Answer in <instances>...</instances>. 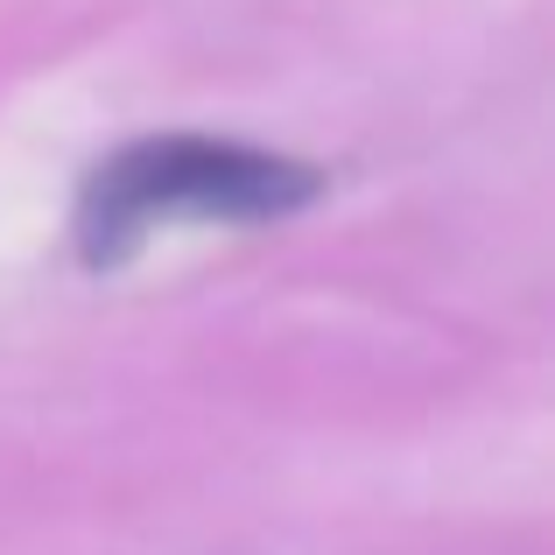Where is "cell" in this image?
Returning a JSON list of instances; mask_svg holds the SVG:
<instances>
[{"instance_id": "obj_1", "label": "cell", "mask_w": 555, "mask_h": 555, "mask_svg": "<svg viewBox=\"0 0 555 555\" xmlns=\"http://www.w3.org/2000/svg\"><path fill=\"white\" fill-rule=\"evenodd\" d=\"M324 190V169L274 149L211 134H155L106 155L78 190V254L85 268H120L155 225L204 218V225H260L288 218Z\"/></svg>"}]
</instances>
